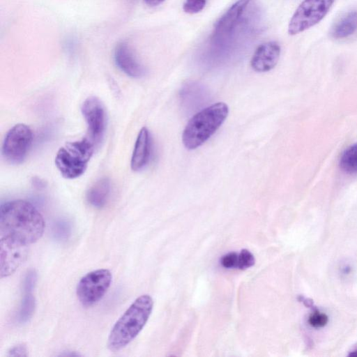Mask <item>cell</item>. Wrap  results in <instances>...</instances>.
Segmentation results:
<instances>
[{
    "mask_svg": "<svg viewBox=\"0 0 357 357\" xmlns=\"http://www.w3.org/2000/svg\"><path fill=\"white\" fill-rule=\"evenodd\" d=\"M45 220L30 202L12 200L0 208V237L30 245L38 241L45 230Z\"/></svg>",
    "mask_w": 357,
    "mask_h": 357,
    "instance_id": "obj_1",
    "label": "cell"
},
{
    "mask_svg": "<svg viewBox=\"0 0 357 357\" xmlns=\"http://www.w3.org/2000/svg\"><path fill=\"white\" fill-rule=\"evenodd\" d=\"M153 307L148 294L137 297L116 321L107 340V347L117 351L127 346L139 333L147 322Z\"/></svg>",
    "mask_w": 357,
    "mask_h": 357,
    "instance_id": "obj_2",
    "label": "cell"
},
{
    "mask_svg": "<svg viewBox=\"0 0 357 357\" xmlns=\"http://www.w3.org/2000/svg\"><path fill=\"white\" fill-rule=\"evenodd\" d=\"M229 114L223 102L208 106L190 118L183 134L182 142L187 149H195L204 144L222 126Z\"/></svg>",
    "mask_w": 357,
    "mask_h": 357,
    "instance_id": "obj_3",
    "label": "cell"
},
{
    "mask_svg": "<svg viewBox=\"0 0 357 357\" xmlns=\"http://www.w3.org/2000/svg\"><path fill=\"white\" fill-rule=\"evenodd\" d=\"M95 148V143L86 137L81 140L68 142L61 147L55 157V165L66 178L80 176L86 170Z\"/></svg>",
    "mask_w": 357,
    "mask_h": 357,
    "instance_id": "obj_4",
    "label": "cell"
},
{
    "mask_svg": "<svg viewBox=\"0 0 357 357\" xmlns=\"http://www.w3.org/2000/svg\"><path fill=\"white\" fill-rule=\"evenodd\" d=\"M335 1L303 0L289 21V34H298L318 24L328 13Z\"/></svg>",
    "mask_w": 357,
    "mask_h": 357,
    "instance_id": "obj_5",
    "label": "cell"
},
{
    "mask_svg": "<svg viewBox=\"0 0 357 357\" xmlns=\"http://www.w3.org/2000/svg\"><path fill=\"white\" fill-rule=\"evenodd\" d=\"M112 275L108 269L92 271L84 275L77 285L76 294L80 303L90 307L98 303L109 289Z\"/></svg>",
    "mask_w": 357,
    "mask_h": 357,
    "instance_id": "obj_6",
    "label": "cell"
},
{
    "mask_svg": "<svg viewBox=\"0 0 357 357\" xmlns=\"http://www.w3.org/2000/svg\"><path fill=\"white\" fill-rule=\"evenodd\" d=\"M33 139L31 128L24 123L12 127L6 133L3 145L2 155L11 164L22 163L25 159Z\"/></svg>",
    "mask_w": 357,
    "mask_h": 357,
    "instance_id": "obj_7",
    "label": "cell"
},
{
    "mask_svg": "<svg viewBox=\"0 0 357 357\" xmlns=\"http://www.w3.org/2000/svg\"><path fill=\"white\" fill-rule=\"evenodd\" d=\"M29 245L6 237H0V275L6 278L12 275L26 259Z\"/></svg>",
    "mask_w": 357,
    "mask_h": 357,
    "instance_id": "obj_8",
    "label": "cell"
},
{
    "mask_svg": "<svg viewBox=\"0 0 357 357\" xmlns=\"http://www.w3.org/2000/svg\"><path fill=\"white\" fill-rule=\"evenodd\" d=\"M81 111L87 124V137L95 144L99 143L106 127V113L104 105L97 97L91 96L84 101Z\"/></svg>",
    "mask_w": 357,
    "mask_h": 357,
    "instance_id": "obj_9",
    "label": "cell"
},
{
    "mask_svg": "<svg viewBox=\"0 0 357 357\" xmlns=\"http://www.w3.org/2000/svg\"><path fill=\"white\" fill-rule=\"evenodd\" d=\"M114 57L117 67L128 76L139 78L146 74L144 66L137 60L128 43H118L114 50Z\"/></svg>",
    "mask_w": 357,
    "mask_h": 357,
    "instance_id": "obj_10",
    "label": "cell"
},
{
    "mask_svg": "<svg viewBox=\"0 0 357 357\" xmlns=\"http://www.w3.org/2000/svg\"><path fill=\"white\" fill-rule=\"evenodd\" d=\"M280 47L275 41H269L259 45L253 54L250 65L258 73L268 72L278 63L280 55Z\"/></svg>",
    "mask_w": 357,
    "mask_h": 357,
    "instance_id": "obj_11",
    "label": "cell"
},
{
    "mask_svg": "<svg viewBox=\"0 0 357 357\" xmlns=\"http://www.w3.org/2000/svg\"><path fill=\"white\" fill-rule=\"evenodd\" d=\"M151 139L149 130L143 127L139 132L131 157L130 167L133 171L143 169L151 155Z\"/></svg>",
    "mask_w": 357,
    "mask_h": 357,
    "instance_id": "obj_12",
    "label": "cell"
},
{
    "mask_svg": "<svg viewBox=\"0 0 357 357\" xmlns=\"http://www.w3.org/2000/svg\"><path fill=\"white\" fill-rule=\"evenodd\" d=\"M250 1V0H238L231 6L215 24V34L225 35L230 33L238 24Z\"/></svg>",
    "mask_w": 357,
    "mask_h": 357,
    "instance_id": "obj_13",
    "label": "cell"
},
{
    "mask_svg": "<svg viewBox=\"0 0 357 357\" xmlns=\"http://www.w3.org/2000/svg\"><path fill=\"white\" fill-rule=\"evenodd\" d=\"M36 280V278L31 275H28L24 278L23 284L24 296L17 314V320L21 324L28 321L34 312L36 301L33 291Z\"/></svg>",
    "mask_w": 357,
    "mask_h": 357,
    "instance_id": "obj_14",
    "label": "cell"
},
{
    "mask_svg": "<svg viewBox=\"0 0 357 357\" xmlns=\"http://www.w3.org/2000/svg\"><path fill=\"white\" fill-rule=\"evenodd\" d=\"M109 193L110 181L108 178H102L90 187L86 197L90 205L100 208L106 204Z\"/></svg>",
    "mask_w": 357,
    "mask_h": 357,
    "instance_id": "obj_15",
    "label": "cell"
},
{
    "mask_svg": "<svg viewBox=\"0 0 357 357\" xmlns=\"http://www.w3.org/2000/svg\"><path fill=\"white\" fill-rule=\"evenodd\" d=\"M357 30V10H352L342 17L332 27L331 36L335 39L349 37Z\"/></svg>",
    "mask_w": 357,
    "mask_h": 357,
    "instance_id": "obj_16",
    "label": "cell"
},
{
    "mask_svg": "<svg viewBox=\"0 0 357 357\" xmlns=\"http://www.w3.org/2000/svg\"><path fill=\"white\" fill-rule=\"evenodd\" d=\"M340 166L347 173H357V143L343 152L340 157Z\"/></svg>",
    "mask_w": 357,
    "mask_h": 357,
    "instance_id": "obj_17",
    "label": "cell"
},
{
    "mask_svg": "<svg viewBox=\"0 0 357 357\" xmlns=\"http://www.w3.org/2000/svg\"><path fill=\"white\" fill-rule=\"evenodd\" d=\"M70 234V225L66 220H59L53 227V235L59 241L66 240Z\"/></svg>",
    "mask_w": 357,
    "mask_h": 357,
    "instance_id": "obj_18",
    "label": "cell"
},
{
    "mask_svg": "<svg viewBox=\"0 0 357 357\" xmlns=\"http://www.w3.org/2000/svg\"><path fill=\"white\" fill-rule=\"evenodd\" d=\"M328 321V316L317 309H314L308 318L309 324L315 328H319L325 326Z\"/></svg>",
    "mask_w": 357,
    "mask_h": 357,
    "instance_id": "obj_19",
    "label": "cell"
},
{
    "mask_svg": "<svg viewBox=\"0 0 357 357\" xmlns=\"http://www.w3.org/2000/svg\"><path fill=\"white\" fill-rule=\"evenodd\" d=\"M254 255L248 250L244 249L241 251L238 255L237 268L240 269H246L255 264Z\"/></svg>",
    "mask_w": 357,
    "mask_h": 357,
    "instance_id": "obj_20",
    "label": "cell"
},
{
    "mask_svg": "<svg viewBox=\"0 0 357 357\" xmlns=\"http://www.w3.org/2000/svg\"><path fill=\"white\" fill-rule=\"evenodd\" d=\"M207 0H185L183 3V10L189 14L200 12L205 6Z\"/></svg>",
    "mask_w": 357,
    "mask_h": 357,
    "instance_id": "obj_21",
    "label": "cell"
},
{
    "mask_svg": "<svg viewBox=\"0 0 357 357\" xmlns=\"http://www.w3.org/2000/svg\"><path fill=\"white\" fill-rule=\"evenodd\" d=\"M238 255L236 252H229L224 255L220 259L222 266L226 268H237Z\"/></svg>",
    "mask_w": 357,
    "mask_h": 357,
    "instance_id": "obj_22",
    "label": "cell"
},
{
    "mask_svg": "<svg viewBox=\"0 0 357 357\" xmlns=\"http://www.w3.org/2000/svg\"><path fill=\"white\" fill-rule=\"evenodd\" d=\"M6 356L9 357H26L28 356V349L24 344H19L10 348Z\"/></svg>",
    "mask_w": 357,
    "mask_h": 357,
    "instance_id": "obj_23",
    "label": "cell"
},
{
    "mask_svg": "<svg viewBox=\"0 0 357 357\" xmlns=\"http://www.w3.org/2000/svg\"><path fill=\"white\" fill-rule=\"evenodd\" d=\"M165 0H144L149 6H157L161 4Z\"/></svg>",
    "mask_w": 357,
    "mask_h": 357,
    "instance_id": "obj_24",
    "label": "cell"
},
{
    "mask_svg": "<svg viewBox=\"0 0 357 357\" xmlns=\"http://www.w3.org/2000/svg\"><path fill=\"white\" fill-rule=\"evenodd\" d=\"M349 356H357V350H356V351H354L351 352V353L349 354Z\"/></svg>",
    "mask_w": 357,
    "mask_h": 357,
    "instance_id": "obj_25",
    "label": "cell"
}]
</instances>
